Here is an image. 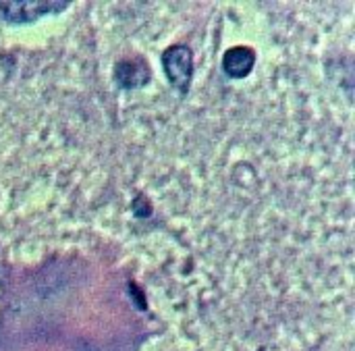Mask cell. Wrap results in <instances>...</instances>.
I'll return each instance as SVG.
<instances>
[{"mask_svg": "<svg viewBox=\"0 0 355 351\" xmlns=\"http://www.w3.org/2000/svg\"><path fill=\"white\" fill-rule=\"evenodd\" d=\"M162 69L168 83L179 92L187 94L193 77V52L185 44H175L162 54Z\"/></svg>", "mask_w": 355, "mask_h": 351, "instance_id": "cell-1", "label": "cell"}, {"mask_svg": "<svg viewBox=\"0 0 355 351\" xmlns=\"http://www.w3.org/2000/svg\"><path fill=\"white\" fill-rule=\"evenodd\" d=\"M71 2H54V0H0V17L6 23H33L40 17L60 12L69 6Z\"/></svg>", "mask_w": 355, "mask_h": 351, "instance_id": "cell-2", "label": "cell"}, {"mask_svg": "<svg viewBox=\"0 0 355 351\" xmlns=\"http://www.w3.org/2000/svg\"><path fill=\"white\" fill-rule=\"evenodd\" d=\"M150 77H152L150 65L139 56L123 58L114 65V81L123 89H139L148 85Z\"/></svg>", "mask_w": 355, "mask_h": 351, "instance_id": "cell-3", "label": "cell"}, {"mask_svg": "<svg viewBox=\"0 0 355 351\" xmlns=\"http://www.w3.org/2000/svg\"><path fill=\"white\" fill-rule=\"evenodd\" d=\"M256 65V52L248 46L229 48L223 56V73L229 79H243L252 73Z\"/></svg>", "mask_w": 355, "mask_h": 351, "instance_id": "cell-4", "label": "cell"}]
</instances>
